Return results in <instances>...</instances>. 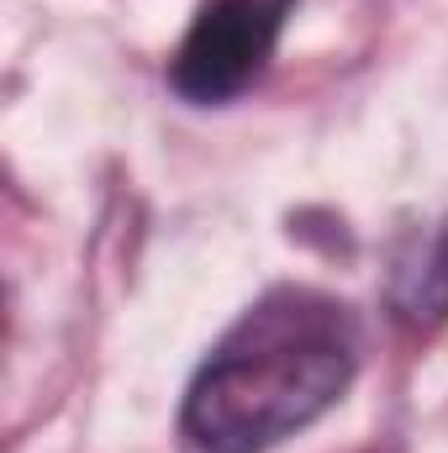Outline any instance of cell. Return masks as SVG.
Returning <instances> with one entry per match:
<instances>
[{
  "label": "cell",
  "mask_w": 448,
  "mask_h": 453,
  "mask_svg": "<svg viewBox=\"0 0 448 453\" xmlns=\"http://www.w3.org/2000/svg\"><path fill=\"white\" fill-rule=\"evenodd\" d=\"M285 16H290V0H212L201 5V16L190 21L174 64H169V80L185 101H201V106H217L232 101L237 90H248L280 32H285Z\"/></svg>",
  "instance_id": "2"
},
{
  "label": "cell",
  "mask_w": 448,
  "mask_h": 453,
  "mask_svg": "<svg viewBox=\"0 0 448 453\" xmlns=\"http://www.w3.org/2000/svg\"><path fill=\"white\" fill-rule=\"evenodd\" d=\"M428 285H433V301H438V306H448V232H444V242H438V253H433Z\"/></svg>",
  "instance_id": "3"
},
{
  "label": "cell",
  "mask_w": 448,
  "mask_h": 453,
  "mask_svg": "<svg viewBox=\"0 0 448 453\" xmlns=\"http://www.w3.org/2000/svg\"><path fill=\"white\" fill-rule=\"evenodd\" d=\"M359 333L317 290H274L248 306L185 395V438L201 453H264L312 427L348 390Z\"/></svg>",
  "instance_id": "1"
}]
</instances>
